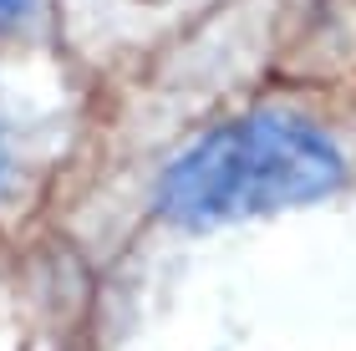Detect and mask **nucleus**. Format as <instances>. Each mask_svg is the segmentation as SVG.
I'll list each match as a JSON object with an SVG mask.
<instances>
[{
	"mask_svg": "<svg viewBox=\"0 0 356 351\" xmlns=\"http://www.w3.org/2000/svg\"><path fill=\"white\" fill-rule=\"evenodd\" d=\"M341 179H346L341 148L316 122L254 113L193 142L163 173L158 209L173 225L204 229L326 199L331 188H341Z\"/></svg>",
	"mask_w": 356,
	"mask_h": 351,
	"instance_id": "nucleus-1",
	"label": "nucleus"
},
{
	"mask_svg": "<svg viewBox=\"0 0 356 351\" xmlns=\"http://www.w3.org/2000/svg\"><path fill=\"white\" fill-rule=\"evenodd\" d=\"M41 0H0V36H10V31H21L31 15H36Z\"/></svg>",
	"mask_w": 356,
	"mask_h": 351,
	"instance_id": "nucleus-2",
	"label": "nucleus"
},
{
	"mask_svg": "<svg viewBox=\"0 0 356 351\" xmlns=\"http://www.w3.org/2000/svg\"><path fill=\"white\" fill-rule=\"evenodd\" d=\"M10 168H15V153H10V138H6V127H0V188L10 183Z\"/></svg>",
	"mask_w": 356,
	"mask_h": 351,
	"instance_id": "nucleus-3",
	"label": "nucleus"
}]
</instances>
